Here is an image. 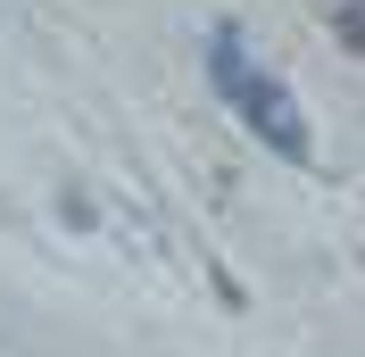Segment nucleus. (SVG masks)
Segmentation results:
<instances>
[{"label": "nucleus", "mask_w": 365, "mask_h": 357, "mask_svg": "<svg viewBox=\"0 0 365 357\" xmlns=\"http://www.w3.org/2000/svg\"><path fill=\"white\" fill-rule=\"evenodd\" d=\"M241 100H250V125H266V134H274V150H307V134H299V116H291V100H282V91H274V84H250V91H241Z\"/></svg>", "instance_id": "nucleus-1"}, {"label": "nucleus", "mask_w": 365, "mask_h": 357, "mask_svg": "<svg viewBox=\"0 0 365 357\" xmlns=\"http://www.w3.org/2000/svg\"><path fill=\"white\" fill-rule=\"evenodd\" d=\"M341 34H349V50H365V9H341Z\"/></svg>", "instance_id": "nucleus-2"}]
</instances>
